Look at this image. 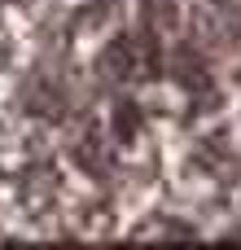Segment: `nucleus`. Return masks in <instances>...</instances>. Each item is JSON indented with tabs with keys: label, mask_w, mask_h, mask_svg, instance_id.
I'll list each match as a JSON object with an SVG mask.
<instances>
[{
	"label": "nucleus",
	"mask_w": 241,
	"mask_h": 250,
	"mask_svg": "<svg viewBox=\"0 0 241 250\" xmlns=\"http://www.w3.org/2000/svg\"><path fill=\"white\" fill-rule=\"evenodd\" d=\"M171 70H176V79H180V83H184L189 92H198V88H206V79H202L206 70H202V62H198V57H193L189 48H180V53H176V62H171Z\"/></svg>",
	"instance_id": "obj_2"
},
{
	"label": "nucleus",
	"mask_w": 241,
	"mask_h": 250,
	"mask_svg": "<svg viewBox=\"0 0 241 250\" xmlns=\"http://www.w3.org/2000/svg\"><path fill=\"white\" fill-rule=\"evenodd\" d=\"M114 127H119V136H123V141L136 132V105H132V101H123V105L114 110Z\"/></svg>",
	"instance_id": "obj_3"
},
{
	"label": "nucleus",
	"mask_w": 241,
	"mask_h": 250,
	"mask_svg": "<svg viewBox=\"0 0 241 250\" xmlns=\"http://www.w3.org/2000/svg\"><path fill=\"white\" fill-rule=\"evenodd\" d=\"M136 237H193V229H184V224H154V229H141Z\"/></svg>",
	"instance_id": "obj_4"
},
{
	"label": "nucleus",
	"mask_w": 241,
	"mask_h": 250,
	"mask_svg": "<svg viewBox=\"0 0 241 250\" xmlns=\"http://www.w3.org/2000/svg\"><path fill=\"white\" fill-rule=\"evenodd\" d=\"M176 26H180V13H176L171 0H149L145 4V31H154L162 40V35H176Z\"/></svg>",
	"instance_id": "obj_1"
}]
</instances>
